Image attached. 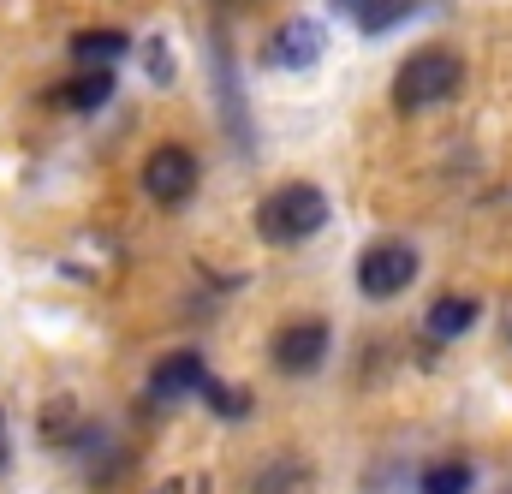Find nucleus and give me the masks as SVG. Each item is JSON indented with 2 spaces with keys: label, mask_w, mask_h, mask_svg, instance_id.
Masks as SVG:
<instances>
[{
  "label": "nucleus",
  "mask_w": 512,
  "mask_h": 494,
  "mask_svg": "<svg viewBox=\"0 0 512 494\" xmlns=\"http://www.w3.org/2000/svg\"><path fill=\"white\" fill-rule=\"evenodd\" d=\"M465 84V60L453 48H417L399 72H393V108L399 114H423L447 96H459Z\"/></svg>",
  "instance_id": "obj_1"
},
{
  "label": "nucleus",
  "mask_w": 512,
  "mask_h": 494,
  "mask_svg": "<svg viewBox=\"0 0 512 494\" xmlns=\"http://www.w3.org/2000/svg\"><path fill=\"white\" fill-rule=\"evenodd\" d=\"M322 227H328V197H322L316 185H280V191H268L262 209H256V233H262L268 245H304V239H316Z\"/></svg>",
  "instance_id": "obj_2"
},
{
  "label": "nucleus",
  "mask_w": 512,
  "mask_h": 494,
  "mask_svg": "<svg viewBox=\"0 0 512 494\" xmlns=\"http://www.w3.org/2000/svg\"><path fill=\"white\" fill-rule=\"evenodd\" d=\"M411 280H417V250L399 245V239L370 245L358 256V292H364V298H399Z\"/></svg>",
  "instance_id": "obj_3"
},
{
  "label": "nucleus",
  "mask_w": 512,
  "mask_h": 494,
  "mask_svg": "<svg viewBox=\"0 0 512 494\" xmlns=\"http://www.w3.org/2000/svg\"><path fill=\"white\" fill-rule=\"evenodd\" d=\"M143 191L161 203V209H179L191 191H197V155L185 143H161L149 161H143Z\"/></svg>",
  "instance_id": "obj_4"
},
{
  "label": "nucleus",
  "mask_w": 512,
  "mask_h": 494,
  "mask_svg": "<svg viewBox=\"0 0 512 494\" xmlns=\"http://www.w3.org/2000/svg\"><path fill=\"white\" fill-rule=\"evenodd\" d=\"M322 48H328V30H322L316 18H286V24L274 30V42H268V60H274L280 72H304V66L322 60Z\"/></svg>",
  "instance_id": "obj_5"
},
{
  "label": "nucleus",
  "mask_w": 512,
  "mask_h": 494,
  "mask_svg": "<svg viewBox=\"0 0 512 494\" xmlns=\"http://www.w3.org/2000/svg\"><path fill=\"white\" fill-rule=\"evenodd\" d=\"M328 358V322H292L274 334V364L286 375H310Z\"/></svg>",
  "instance_id": "obj_6"
},
{
  "label": "nucleus",
  "mask_w": 512,
  "mask_h": 494,
  "mask_svg": "<svg viewBox=\"0 0 512 494\" xmlns=\"http://www.w3.org/2000/svg\"><path fill=\"white\" fill-rule=\"evenodd\" d=\"M149 387H155V399H185V393H203V387H209V364H203L197 352H173V358H161V364H155Z\"/></svg>",
  "instance_id": "obj_7"
},
{
  "label": "nucleus",
  "mask_w": 512,
  "mask_h": 494,
  "mask_svg": "<svg viewBox=\"0 0 512 494\" xmlns=\"http://www.w3.org/2000/svg\"><path fill=\"white\" fill-rule=\"evenodd\" d=\"M72 54L84 60V66H96V72H108L114 60H126L131 42L120 30H84V36H72Z\"/></svg>",
  "instance_id": "obj_8"
},
{
  "label": "nucleus",
  "mask_w": 512,
  "mask_h": 494,
  "mask_svg": "<svg viewBox=\"0 0 512 494\" xmlns=\"http://www.w3.org/2000/svg\"><path fill=\"white\" fill-rule=\"evenodd\" d=\"M477 322V298H435L429 304V334L435 340H459Z\"/></svg>",
  "instance_id": "obj_9"
},
{
  "label": "nucleus",
  "mask_w": 512,
  "mask_h": 494,
  "mask_svg": "<svg viewBox=\"0 0 512 494\" xmlns=\"http://www.w3.org/2000/svg\"><path fill=\"white\" fill-rule=\"evenodd\" d=\"M108 96H114V72H84V78H72V84L60 90V102H66V108H78V114L102 108Z\"/></svg>",
  "instance_id": "obj_10"
},
{
  "label": "nucleus",
  "mask_w": 512,
  "mask_h": 494,
  "mask_svg": "<svg viewBox=\"0 0 512 494\" xmlns=\"http://www.w3.org/2000/svg\"><path fill=\"white\" fill-rule=\"evenodd\" d=\"M346 6H358V24H364L370 36H376V30H387V24H399V18L411 12L405 0H346Z\"/></svg>",
  "instance_id": "obj_11"
},
{
  "label": "nucleus",
  "mask_w": 512,
  "mask_h": 494,
  "mask_svg": "<svg viewBox=\"0 0 512 494\" xmlns=\"http://www.w3.org/2000/svg\"><path fill=\"white\" fill-rule=\"evenodd\" d=\"M78 429H84V423H78V405H72V399H54V405L42 411V435H48V441H72Z\"/></svg>",
  "instance_id": "obj_12"
},
{
  "label": "nucleus",
  "mask_w": 512,
  "mask_h": 494,
  "mask_svg": "<svg viewBox=\"0 0 512 494\" xmlns=\"http://www.w3.org/2000/svg\"><path fill=\"white\" fill-rule=\"evenodd\" d=\"M203 399H209L227 423H239V417L251 411V393H245V387H221V381H209V387H203Z\"/></svg>",
  "instance_id": "obj_13"
},
{
  "label": "nucleus",
  "mask_w": 512,
  "mask_h": 494,
  "mask_svg": "<svg viewBox=\"0 0 512 494\" xmlns=\"http://www.w3.org/2000/svg\"><path fill=\"white\" fill-rule=\"evenodd\" d=\"M471 489V465H435L423 477V494H465Z\"/></svg>",
  "instance_id": "obj_14"
},
{
  "label": "nucleus",
  "mask_w": 512,
  "mask_h": 494,
  "mask_svg": "<svg viewBox=\"0 0 512 494\" xmlns=\"http://www.w3.org/2000/svg\"><path fill=\"white\" fill-rule=\"evenodd\" d=\"M143 48H149V72H155V84H167V78H173V60H167V48H161V36H149Z\"/></svg>",
  "instance_id": "obj_15"
},
{
  "label": "nucleus",
  "mask_w": 512,
  "mask_h": 494,
  "mask_svg": "<svg viewBox=\"0 0 512 494\" xmlns=\"http://www.w3.org/2000/svg\"><path fill=\"white\" fill-rule=\"evenodd\" d=\"M155 494H197V483H185V477H173V483H161Z\"/></svg>",
  "instance_id": "obj_16"
}]
</instances>
